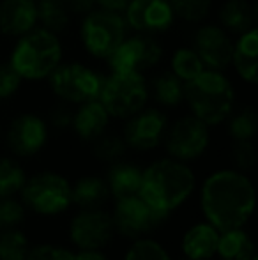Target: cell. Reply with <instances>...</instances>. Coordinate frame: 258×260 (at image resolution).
I'll use <instances>...</instances> for the list:
<instances>
[{"label":"cell","mask_w":258,"mask_h":260,"mask_svg":"<svg viewBox=\"0 0 258 260\" xmlns=\"http://www.w3.org/2000/svg\"><path fill=\"white\" fill-rule=\"evenodd\" d=\"M184 100L191 108V115L207 126L227 122L234 110V85L216 69H203L196 78L184 83Z\"/></svg>","instance_id":"cell-3"},{"label":"cell","mask_w":258,"mask_h":260,"mask_svg":"<svg viewBox=\"0 0 258 260\" xmlns=\"http://www.w3.org/2000/svg\"><path fill=\"white\" fill-rule=\"evenodd\" d=\"M27 260H75V251L60 244L41 243L30 246Z\"/></svg>","instance_id":"cell-35"},{"label":"cell","mask_w":258,"mask_h":260,"mask_svg":"<svg viewBox=\"0 0 258 260\" xmlns=\"http://www.w3.org/2000/svg\"><path fill=\"white\" fill-rule=\"evenodd\" d=\"M67 236L76 250H104L117 234L110 211L99 207L78 209L69 221Z\"/></svg>","instance_id":"cell-10"},{"label":"cell","mask_w":258,"mask_h":260,"mask_svg":"<svg viewBox=\"0 0 258 260\" xmlns=\"http://www.w3.org/2000/svg\"><path fill=\"white\" fill-rule=\"evenodd\" d=\"M27 218V207L14 197L0 199V230L18 229Z\"/></svg>","instance_id":"cell-34"},{"label":"cell","mask_w":258,"mask_h":260,"mask_svg":"<svg viewBox=\"0 0 258 260\" xmlns=\"http://www.w3.org/2000/svg\"><path fill=\"white\" fill-rule=\"evenodd\" d=\"M216 257L219 260H251L256 257L255 243L246 226L219 232Z\"/></svg>","instance_id":"cell-22"},{"label":"cell","mask_w":258,"mask_h":260,"mask_svg":"<svg viewBox=\"0 0 258 260\" xmlns=\"http://www.w3.org/2000/svg\"><path fill=\"white\" fill-rule=\"evenodd\" d=\"M221 25L232 34H244L256 27V7L248 0H227L219 9Z\"/></svg>","instance_id":"cell-24"},{"label":"cell","mask_w":258,"mask_h":260,"mask_svg":"<svg viewBox=\"0 0 258 260\" xmlns=\"http://www.w3.org/2000/svg\"><path fill=\"white\" fill-rule=\"evenodd\" d=\"M50 122L57 129H65V127H71L72 122V112L65 105H59L52 110L50 113Z\"/></svg>","instance_id":"cell-38"},{"label":"cell","mask_w":258,"mask_h":260,"mask_svg":"<svg viewBox=\"0 0 258 260\" xmlns=\"http://www.w3.org/2000/svg\"><path fill=\"white\" fill-rule=\"evenodd\" d=\"M131 0H96V4H99L101 9L115 11V13H121L128 7Z\"/></svg>","instance_id":"cell-40"},{"label":"cell","mask_w":258,"mask_h":260,"mask_svg":"<svg viewBox=\"0 0 258 260\" xmlns=\"http://www.w3.org/2000/svg\"><path fill=\"white\" fill-rule=\"evenodd\" d=\"M228 135L232 137L234 142H242V140H253L258 129V117L255 108L246 106L241 112H237L235 115L228 117Z\"/></svg>","instance_id":"cell-29"},{"label":"cell","mask_w":258,"mask_h":260,"mask_svg":"<svg viewBox=\"0 0 258 260\" xmlns=\"http://www.w3.org/2000/svg\"><path fill=\"white\" fill-rule=\"evenodd\" d=\"M255 186L246 172L219 168L200 188V211L217 232L246 226L255 212Z\"/></svg>","instance_id":"cell-1"},{"label":"cell","mask_w":258,"mask_h":260,"mask_svg":"<svg viewBox=\"0 0 258 260\" xmlns=\"http://www.w3.org/2000/svg\"><path fill=\"white\" fill-rule=\"evenodd\" d=\"M38 25L35 0H0V34L21 38Z\"/></svg>","instance_id":"cell-17"},{"label":"cell","mask_w":258,"mask_h":260,"mask_svg":"<svg viewBox=\"0 0 258 260\" xmlns=\"http://www.w3.org/2000/svg\"><path fill=\"white\" fill-rule=\"evenodd\" d=\"M163 140L170 157L190 163L207 152L210 144V131L209 126L195 115H186L175 120L172 127H166Z\"/></svg>","instance_id":"cell-11"},{"label":"cell","mask_w":258,"mask_h":260,"mask_svg":"<svg viewBox=\"0 0 258 260\" xmlns=\"http://www.w3.org/2000/svg\"><path fill=\"white\" fill-rule=\"evenodd\" d=\"M50 87L59 100L82 105L90 100H99L104 76L78 62L59 64L48 76Z\"/></svg>","instance_id":"cell-9"},{"label":"cell","mask_w":258,"mask_h":260,"mask_svg":"<svg viewBox=\"0 0 258 260\" xmlns=\"http://www.w3.org/2000/svg\"><path fill=\"white\" fill-rule=\"evenodd\" d=\"M217 239L219 232L210 223L198 221L191 225L180 239V251L182 257L193 260H212L216 257Z\"/></svg>","instance_id":"cell-19"},{"label":"cell","mask_w":258,"mask_h":260,"mask_svg":"<svg viewBox=\"0 0 258 260\" xmlns=\"http://www.w3.org/2000/svg\"><path fill=\"white\" fill-rule=\"evenodd\" d=\"M251 260H258V257H255V258H251Z\"/></svg>","instance_id":"cell-43"},{"label":"cell","mask_w":258,"mask_h":260,"mask_svg":"<svg viewBox=\"0 0 258 260\" xmlns=\"http://www.w3.org/2000/svg\"><path fill=\"white\" fill-rule=\"evenodd\" d=\"M168 127V119L156 108H141L129 119H126L122 138L128 149L147 152L156 149L163 142Z\"/></svg>","instance_id":"cell-13"},{"label":"cell","mask_w":258,"mask_h":260,"mask_svg":"<svg viewBox=\"0 0 258 260\" xmlns=\"http://www.w3.org/2000/svg\"><path fill=\"white\" fill-rule=\"evenodd\" d=\"M124 11L126 25L138 34H161L168 30L175 20L168 0H131Z\"/></svg>","instance_id":"cell-15"},{"label":"cell","mask_w":258,"mask_h":260,"mask_svg":"<svg viewBox=\"0 0 258 260\" xmlns=\"http://www.w3.org/2000/svg\"><path fill=\"white\" fill-rule=\"evenodd\" d=\"M258 30L256 27L241 34L234 45L232 64L244 82L255 85L258 80Z\"/></svg>","instance_id":"cell-21"},{"label":"cell","mask_w":258,"mask_h":260,"mask_svg":"<svg viewBox=\"0 0 258 260\" xmlns=\"http://www.w3.org/2000/svg\"><path fill=\"white\" fill-rule=\"evenodd\" d=\"M152 94L161 106H179L184 101V82L172 71H163L152 82Z\"/></svg>","instance_id":"cell-26"},{"label":"cell","mask_w":258,"mask_h":260,"mask_svg":"<svg viewBox=\"0 0 258 260\" xmlns=\"http://www.w3.org/2000/svg\"><path fill=\"white\" fill-rule=\"evenodd\" d=\"M21 85V76L16 69L11 66V62H0V100L14 96Z\"/></svg>","instance_id":"cell-37"},{"label":"cell","mask_w":258,"mask_h":260,"mask_svg":"<svg viewBox=\"0 0 258 260\" xmlns=\"http://www.w3.org/2000/svg\"><path fill=\"white\" fill-rule=\"evenodd\" d=\"M163 50L152 36L136 34L124 38L114 53L108 57L115 73H143L161 60Z\"/></svg>","instance_id":"cell-12"},{"label":"cell","mask_w":258,"mask_h":260,"mask_svg":"<svg viewBox=\"0 0 258 260\" xmlns=\"http://www.w3.org/2000/svg\"><path fill=\"white\" fill-rule=\"evenodd\" d=\"M122 260H173L168 250L159 241L151 237H140L131 241L129 248L126 250Z\"/></svg>","instance_id":"cell-30"},{"label":"cell","mask_w":258,"mask_h":260,"mask_svg":"<svg viewBox=\"0 0 258 260\" xmlns=\"http://www.w3.org/2000/svg\"><path fill=\"white\" fill-rule=\"evenodd\" d=\"M23 206L38 216H59L72 207V184L65 175L45 170L27 177L21 188Z\"/></svg>","instance_id":"cell-5"},{"label":"cell","mask_w":258,"mask_h":260,"mask_svg":"<svg viewBox=\"0 0 258 260\" xmlns=\"http://www.w3.org/2000/svg\"><path fill=\"white\" fill-rule=\"evenodd\" d=\"M205 69L198 53L193 48H179L172 57V73L179 76L184 83L196 78Z\"/></svg>","instance_id":"cell-31"},{"label":"cell","mask_w":258,"mask_h":260,"mask_svg":"<svg viewBox=\"0 0 258 260\" xmlns=\"http://www.w3.org/2000/svg\"><path fill=\"white\" fill-rule=\"evenodd\" d=\"M75 260H108L103 250H78L75 253Z\"/></svg>","instance_id":"cell-41"},{"label":"cell","mask_w":258,"mask_h":260,"mask_svg":"<svg viewBox=\"0 0 258 260\" xmlns=\"http://www.w3.org/2000/svg\"><path fill=\"white\" fill-rule=\"evenodd\" d=\"M62 60V45L59 36L45 28H34L18 39L11 66L16 69L21 80H45Z\"/></svg>","instance_id":"cell-4"},{"label":"cell","mask_w":258,"mask_h":260,"mask_svg":"<svg viewBox=\"0 0 258 260\" xmlns=\"http://www.w3.org/2000/svg\"><path fill=\"white\" fill-rule=\"evenodd\" d=\"M141 174L143 168L129 161H115L108 168V174L104 177L110 189V197L114 200L124 199V197L138 195L141 186Z\"/></svg>","instance_id":"cell-20"},{"label":"cell","mask_w":258,"mask_h":260,"mask_svg":"<svg viewBox=\"0 0 258 260\" xmlns=\"http://www.w3.org/2000/svg\"><path fill=\"white\" fill-rule=\"evenodd\" d=\"M149 100V87L141 73H115L104 78L99 101L114 119L126 120L141 108Z\"/></svg>","instance_id":"cell-6"},{"label":"cell","mask_w":258,"mask_h":260,"mask_svg":"<svg viewBox=\"0 0 258 260\" xmlns=\"http://www.w3.org/2000/svg\"><path fill=\"white\" fill-rule=\"evenodd\" d=\"M110 199V189L101 175H83L72 184V206L78 209H99Z\"/></svg>","instance_id":"cell-23"},{"label":"cell","mask_w":258,"mask_h":260,"mask_svg":"<svg viewBox=\"0 0 258 260\" xmlns=\"http://www.w3.org/2000/svg\"><path fill=\"white\" fill-rule=\"evenodd\" d=\"M110 119V113L99 100H90L80 105L78 110L72 113L71 127L80 140L94 142L103 133H106Z\"/></svg>","instance_id":"cell-18"},{"label":"cell","mask_w":258,"mask_h":260,"mask_svg":"<svg viewBox=\"0 0 258 260\" xmlns=\"http://www.w3.org/2000/svg\"><path fill=\"white\" fill-rule=\"evenodd\" d=\"M180 260H193V258H186V257H182V258H180Z\"/></svg>","instance_id":"cell-42"},{"label":"cell","mask_w":258,"mask_h":260,"mask_svg":"<svg viewBox=\"0 0 258 260\" xmlns=\"http://www.w3.org/2000/svg\"><path fill=\"white\" fill-rule=\"evenodd\" d=\"M35 7H38V23H41L45 30L60 34L69 27L71 13L64 0H35Z\"/></svg>","instance_id":"cell-25"},{"label":"cell","mask_w":258,"mask_h":260,"mask_svg":"<svg viewBox=\"0 0 258 260\" xmlns=\"http://www.w3.org/2000/svg\"><path fill=\"white\" fill-rule=\"evenodd\" d=\"M64 4L67 6L71 14H87L89 11L94 9L96 0H64Z\"/></svg>","instance_id":"cell-39"},{"label":"cell","mask_w":258,"mask_h":260,"mask_svg":"<svg viewBox=\"0 0 258 260\" xmlns=\"http://www.w3.org/2000/svg\"><path fill=\"white\" fill-rule=\"evenodd\" d=\"M94 144V156L103 163H115L121 161L128 152V145H126L122 135H106L103 133L99 138L92 142Z\"/></svg>","instance_id":"cell-32"},{"label":"cell","mask_w":258,"mask_h":260,"mask_svg":"<svg viewBox=\"0 0 258 260\" xmlns=\"http://www.w3.org/2000/svg\"><path fill=\"white\" fill-rule=\"evenodd\" d=\"M27 174L23 167L13 157L0 156V199L16 197L21 191Z\"/></svg>","instance_id":"cell-27"},{"label":"cell","mask_w":258,"mask_h":260,"mask_svg":"<svg viewBox=\"0 0 258 260\" xmlns=\"http://www.w3.org/2000/svg\"><path fill=\"white\" fill-rule=\"evenodd\" d=\"M195 188L196 177L190 165L168 156L145 168L138 195L151 207L172 214L191 199Z\"/></svg>","instance_id":"cell-2"},{"label":"cell","mask_w":258,"mask_h":260,"mask_svg":"<svg viewBox=\"0 0 258 260\" xmlns=\"http://www.w3.org/2000/svg\"><path fill=\"white\" fill-rule=\"evenodd\" d=\"M114 219L115 234L129 241L147 237L166 223L172 214L151 207L140 195L117 199L110 211Z\"/></svg>","instance_id":"cell-8"},{"label":"cell","mask_w":258,"mask_h":260,"mask_svg":"<svg viewBox=\"0 0 258 260\" xmlns=\"http://www.w3.org/2000/svg\"><path fill=\"white\" fill-rule=\"evenodd\" d=\"M30 241L20 229L0 230V260H27Z\"/></svg>","instance_id":"cell-28"},{"label":"cell","mask_w":258,"mask_h":260,"mask_svg":"<svg viewBox=\"0 0 258 260\" xmlns=\"http://www.w3.org/2000/svg\"><path fill=\"white\" fill-rule=\"evenodd\" d=\"M168 2L175 16L191 21V23L207 18V14L210 13V6H212V0H168Z\"/></svg>","instance_id":"cell-33"},{"label":"cell","mask_w":258,"mask_h":260,"mask_svg":"<svg viewBox=\"0 0 258 260\" xmlns=\"http://www.w3.org/2000/svg\"><path fill=\"white\" fill-rule=\"evenodd\" d=\"M6 142L14 156L32 157L39 154L48 142V124L35 113H20L7 126Z\"/></svg>","instance_id":"cell-14"},{"label":"cell","mask_w":258,"mask_h":260,"mask_svg":"<svg viewBox=\"0 0 258 260\" xmlns=\"http://www.w3.org/2000/svg\"><path fill=\"white\" fill-rule=\"evenodd\" d=\"M83 48L92 57L108 58L126 38V20L115 11L96 9L85 14L80 27Z\"/></svg>","instance_id":"cell-7"},{"label":"cell","mask_w":258,"mask_h":260,"mask_svg":"<svg viewBox=\"0 0 258 260\" xmlns=\"http://www.w3.org/2000/svg\"><path fill=\"white\" fill-rule=\"evenodd\" d=\"M230 156L234 161V168L241 172H249L256 165V149L253 145V140L234 142Z\"/></svg>","instance_id":"cell-36"},{"label":"cell","mask_w":258,"mask_h":260,"mask_svg":"<svg viewBox=\"0 0 258 260\" xmlns=\"http://www.w3.org/2000/svg\"><path fill=\"white\" fill-rule=\"evenodd\" d=\"M193 50L198 53L205 69L223 71L232 64L234 43L225 28L216 27V25H205L196 30Z\"/></svg>","instance_id":"cell-16"}]
</instances>
